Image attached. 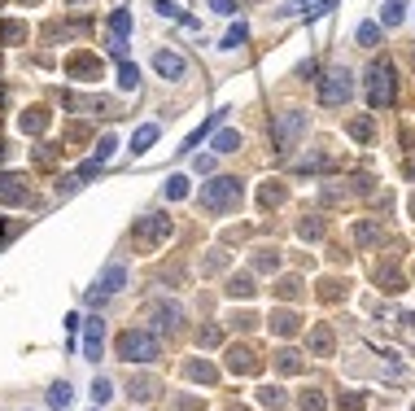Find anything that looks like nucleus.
Masks as SVG:
<instances>
[{"instance_id": "f257e3e1", "label": "nucleus", "mask_w": 415, "mask_h": 411, "mask_svg": "<svg viewBox=\"0 0 415 411\" xmlns=\"http://www.w3.org/2000/svg\"><path fill=\"white\" fill-rule=\"evenodd\" d=\"M241 202H245V188L236 175H219L202 188V210H210V215H232Z\"/></svg>"}, {"instance_id": "f03ea898", "label": "nucleus", "mask_w": 415, "mask_h": 411, "mask_svg": "<svg viewBox=\"0 0 415 411\" xmlns=\"http://www.w3.org/2000/svg\"><path fill=\"white\" fill-rule=\"evenodd\" d=\"M114 354L127 359V364H149V359L162 354V341L153 333H144V328H127V333H119V341H114Z\"/></svg>"}, {"instance_id": "7ed1b4c3", "label": "nucleus", "mask_w": 415, "mask_h": 411, "mask_svg": "<svg viewBox=\"0 0 415 411\" xmlns=\"http://www.w3.org/2000/svg\"><path fill=\"white\" fill-rule=\"evenodd\" d=\"M393 96H398V75H393V61H372V70H368V101L372 110H385L393 105Z\"/></svg>"}, {"instance_id": "20e7f679", "label": "nucleus", "mask_w": 415, "mask_h": 411, "mask_svg": "<svg viewBox=\"0 0 415 411\" xmlns=\"http://www.w3.org/2000/svg\"><path fill=\"white\" fill-rule=\"evenodd\" d=\"M175 232L171 215H144L131 223V245H140V250H158V245H166Z\"/></svg>"}, {"instance_id": "39448f33", "label": "nucleus", "mask_w": 415, "mask_h": 411, "mask_svg": "<svg viewBox=\"0 0 415 411\" xmlns=\"http://www.w3.org/2000/svg\"><path fill=\"white\" fill-rule=\"evenodd\" d=\"M302 136H306V114H302V110H285V114L271 123V144H276V154H293Z\"/></svg>"}, {"instance_id": "423d86ee", "label": "nucleus", "mask_w": 415, "mask_h": 411, "mask_svg": "<svg viewBox=\"0 0 415 411\" xmlns=\"http://www.w3.org/2000/svg\"><path fill=\"white\" fill-rule=\"evenodd\" d=\"M354 96V79H350V70L345 66H337V70H328L324 79H319V105H328V110H337V105H345Z\"/></svg>"}, {"instance_id": "0eeeda50", "label": "nucleus", "mask_w": 415, "mask_h": 411, "mask_svg": "<svg viewBox=\"0 0 415 411\" xmlns=\"http://www.w3.org/2000/svg\"><path fill=\"white\" fill-rule=\"evenodd\" d=\"M223 364H227L232 376H258V372H262V359L249 350V346H227V350H223Z\"/></svg>"}, {"instance_id": "6e6552de", "label": "nucleus", "mask_w": 415, "mask_h": 411, "mask_svg": "<svg viewBox=\"0 0 415 411\" xmlns=\"http://www.w3.org/2000/svg\"><path fill=\"white\" fill-rule=\"evenodd\" d=\"M66 75H70V79H83V84H92V79L105 75V61L96 57V53H70V57H66Z\"/></svg>"}, {"instance_id": "1a4fd4ad", "label": "nucleus", "mask_w": 415, "mask_h": 411, "mask_svg": "<svg viewBox=\"0 0 415 411\" xmlns=\"http://www.w3.org/2000/svg\"><path fill=\"white\" fill-rule=\"evenodd\" d=\"M27 197H31L27 175H13V171L0 175V206H27Z\"/></svg>"}, {"instance_id": "9d476101", "label": "nucleus", "mask_w": 415, "mask_h": 411, "mask_svg": "<svg viewBox=\"0 0 415 411\" xmlns=\"http://www.w3.org/2000/svg\"><path fill=\"white\" fill-rule=\"evenodd\" d=\"M123 285H127V267H123V262H110V267L96 276V285H92V302H96V298H110V293H119Z\"/></svg>"}, {"instance_id": "9b49d317", "label": "nucleus", "mask_w": 415, "mask_h": 411, "mask_svg": "<svg viewBox=\"0 0 415 411\" xmlns=\"http://www.w3.org/2000/svg\"><path fill=\"white\" fill-rule=\"evenodd\" d=\"M332 346H337V341H332V328H328V324H315V328H310V337H306V350H310L315 359H328V354H332Z\"/></svg>"}, {"instance_id": "f8f14e48", "label": "nucleus", "mask_w": 415, "mask_h": 411, "mask_svg": "<svg viewBox=\"0 0 415 411\" xmlns=\"http://www.w3.org/2000/svg\"><path fill=\"white\" fill-rule=\"evenodd\" d=\"M61 110H79V114H101V110H110V101H101V96H75V92H61Z\"/></svg>"}, {"instance_id": "ddd939ff", "label": "nucleus", "mask_w": 415, "mask_h": 411, "mask_svg": "<svg viewBox=\"0 0 415 411\" xmlns=\"http://www.w3.org/2000/svg\"><path fill=\"white\" fill-rule=\"evenodd\" d=\"M271 333L276 337H297V328H302V315L297 311H271Z\"/></svg>"}, {"instance_id": "4468645a", "label": "nucleus", "mask_w": 415, "mask_h": 411, "mask_svg": "<svg viewBox=\"0 0 415 411\" xmlns=\"http://www.w3.org/2000/svg\"><path fill=\"white\" fill-rule=\"evenodd\" d=\"M22 131H27V136H44V131H48V123H53V114H48L44 105H31L27 114H22Z\"/></svg>"}, {"instance_id": "2eb2a0df", "label": "nucleus", "mask_w": 415, "mask_h": 411, "mask_svg": "<svg viewBox=\"0 0 415 411\" xmlns=\"http://www.w3.org/2000/svg\"><path fill=\"white\" fill-rule=\"evenodd\" d=\"M184 376H188V381H202V385H214V381H219V368L206 364V359H188V364H184Z\"/></svg>"}, {"instance_id": "dca6fc26", "label": "nucleus", "mask_w": 415, "mask_h": 411, "mask_svg": "<svg viewBox=\"0 0 415 411\" xmlns=\"http://www.w3.org/2000/svg\"><path fill=\"white\" fill-rule=\"evenodd\" d=\"M153 70L162 79H179V75H184V57H179V53H158L153 57Z\"/></svg>"}, {"instance_id": "f3484780", "label": "nucleus", "mask_w": 415, "mask_h": 411, "mask_svg": "<svg viewBox=\"0 0 415 411\" xmlns=\"http://www.w3.org/2000/svg\"><path fill=\"white\" fill-rule=\"evenodd\" d=\"M223 293H227V298H232V302H236V298H241V302H245V298H254V293H258V289H254V276H249V271H241V276H232V281H227V289H223Z\"/></svg>"}, {"instance_id": "a211bd4d", "label": "nucleus", "mask_w": 415, "mask_h": 411, "mask_svg": "<svg viewBox=\"0 0 415 411\" xmlns=\"http://www.w3.org/2000/svg\"><path fill=\"white\" fill-rule=\"evenodd\" d=\"M149 315H153V324H158V328H175L179 320H184V311H179L175 302H158L153 311H149Z\"/></svg>"}, {"instance_id": "6ab92c4d", "label": "nucleus", "mask_w": 415, "mask_h": 411, "mask_svg": "<svg viewBox=\"0 0 415 411\" xmlns=\"http://www.w3.org/2000/svg\"><path fill=\"white\" fill-rule=\"evenodd\" d=\"M101 337H105V324L88 320V337H83V354L88 359H101Z\"/></svg>"}, {"instance_id": "aec40b11", "label": "nucleus", "mask_w": 415, "mask_h": 411, "mask_svg": "<svg viewBox=\"0 0 415 411\" xmlns=\"http://www.w3.org/2000/svg\"><path fill=\"white\" fill-rule=\"evenodd\" d=\"M210 149H214V154H236V149H241V131H236V127H223L219 136L210 140Z\"/></svg>"}, {"instance_id": "412c9836", "label": "nucleus", "mask_w": 415, "mask_h": 411, "mask_svg": "<svg viewBox=\"0 0 415 411\" xmlns=\"http://www.w3.org/2000/svg\"><path fill=\"white\" fill-rule=\"evenodd\" d=\"M254 271H280V250L276 245H262V250H254Z\"/></svg>"}, {"instance_id": "4be33fe9", "label": "nucleus", "mask_w": 415, "mask_h": 411, "mask_svg": "<svg viewBox=\"0 0 415 411\" xmlns=\"http://www.w3.org/2000/svg\"><path fill=\"white\" fill-rule=\"evenodd\" d=\"M27 22H13V18H0V40L5 44H27Z\"/></svg>"}, {"instance_id": "5701e85b", "label": "nucleus", "mask_w": 415, "mask_h": 411, "mask_svg": "<svg viewBox=\"0 0 415 411\" xmlns=\"http://www.w3.org/2000/svg\"><path fill=\"white\" fill-rule=\"evenodd\" d=\"M285 389H280V385H262L258 389V407H267V411H285Z\"/></svg>"}, {"instance_id": "b1692460", "label": "nucleus", "mask_w": 415, "mask_h": 411, "mask_svg": "<svg viewBox=\"0 0 415 411\" xmlns=\"http://www.w3.org/2000/svg\"><path fill=\"white\" fill-rule=\"evenodd\" d=\"M131 398H136V403L158 398V381H153V376H131Z\"/></svg>"}, {"instance_id": "393cba45", "label": "nucleus", "mask_w": 415, "mask_h": 411, "mask_svg": "<svg viewBox=\"0 0 415 411\" xmlns=\"http://www.w3.org/2000/svg\"><path fill=\"white\" fill-rule=\"evenodd\" d=\"M276 368L285 372V376H297V372L306 368V359L297 354V350H280V354H276Z\"/></svg>"}, {"instance_id": "a878e982", "label": "nucleus", "mask_w": 415, "mask_h": 411, "mask_svg": "<svg viewBox=\"0 0 415 411\" xmlns=\"http://www.w3.org/2000/svg\"><path fill=\"white\" fill-rule=\"evenodd\" d=\"M285 197H289V193H285V184H280V179H267V184L258 188V202H262V206H280Z\"/></svg>"}, {"instance_id": "bb28decb", "label": "nucleus", "mask_w": 415, "mask_h": 411, "mask_svg": "<svg viewBox=\"0 0 415 411\" xmlns=\"http://www.w3.org/2000/svg\"><path fill=\"white\" fill-rule=\"evenodd\" d=\"M271 293H276V298H285V302H293V298H302L306 289H302V281H297V276H285V281H276Z\"/></svg>"}, {"instance_id": "cd10ccee", "label": "nucleus", "mask_w": 415, "mask_h": 411, "mask_svg": "<svg viewBox=\"0 0 415 411\" xmlns=\"http://www.w3.org/2000/svg\"><path fill=\"white\" fill-rule=\"evenodd\" d=\"M153 140H158V127H153V123H144V127L136 131V136H131V154H144Z\"/></svg>"}, {"instance_id": "c85d7f7f", "label": "nucleus", "mask_w": 415, "mask_h": 411, "mask_svg": "<svg viewBox=\"0 0 415 411\" xmlns=\"http://www.w3.org/2000/svg\"><path fill=\"white\" fill-rule=\"evenodd\" d=\"M376 237H380V223H376V219H363V223H354V241H359V245H372Z\"/></svg>"}, {"instance_id": "c756f323", "label": "nucleus", "mask_w": 415, "mask_h": 411, "mask_svg": "<svg viewBox=\"0 0 415 411\" xmlns=\"http://www.w3.org/2000/svg\"><path fill=\"white\" fill-rule=\"evenodd\" d=\"M158 13H162V18H175V22H184V27H197V22L188 18V13L175 5V0H158Z\"/></svg>"}, {"instance_id": "7c9ffc66", "label": "nucleus", "mask_w": 415, "mask_h": 411, "mask_svg": "<svg viewBox=\"0 0 415 411\" xmlns=\"http://www.w3.org/2000/svg\"><path fill=\"white\" fill-rule=\"evenodd\" d=\"M110 31H114V40H123L127 31H131V13L127 9H114L110 13Z\"/></svg>"}, {"instance_id": "2f4dec72", "label": "nucleus", "mask_w": 415, "mask_h": 411, "mask_svg": "<svg viewBox=\"0 0 415 411\" xmlns=\"http://www.w3.org/2000/svg\"><path fill=\"white\" fill-rule=\"evenodd\" d=\"M297 237H302V241H319L324 237V223L315 219V215L310 219H297Z\"/></svg>"}, {"instance_id": "473e14b6", "label": "nucleus", "mask_w": 415, "mask_h": 411, "mask_svg": "<svg viewBox=\"0 0 415 411\" xmlns=\"http://www.w3.org/2000/svg\"><path fill=\"white\" fill-rule=\"evenodd\" d=\"M297 407H302V411H328V398H324L319 389H306L302 398H297Z\"/></svg>"}, {"instance_id": "72a5a7b5", "label": "nucleus", "mask_w": 415, "mask_h": 411, "mask_svg": "<svg viewBox=\"0 0 415 411\" xmlns=\"http://www.w3.org/2000/svg\"><path fill=\"white\" fill-rule=\"evenodd\" d=\"M48 407H57V411L70 407V385H66V381H57L53 389H48Z\"/></svg>"}, {"instance_id": "f704fd0d", "label": "nucleus", "mask_w": 415, "mask_h": 411, "mask_svg": "<svg viewBox=\"0 0 415 411\" xmlns=\"http://www.w3.org/2000/svg\"><path fill=\"white\" fill-rule=\"evenodd\" d=\"M166 197H171V202H184V197H188V179L171 175V179H166Z\"/></svg>"}, {"instance_id": "c9c22d12", "label": "nucleus", "mask_w": 415, "mask_h": 411, "mask_svg": "<svg viewBox=\"0 0 415 411\" xmlns=\"http://www.w3.org/2000/svg\"><path fill=\"white\" fill-rule=\"evenodd\" d=\"M110 398H114V385L105 381V376H96V381H92V403L101 407V403H110Z\"/></svg>"}, {"instance_id": "e433bc0d", "label": "nucleus", "mask_w": 415, "mask_h": 411, "mask_svg": "<svg viewBox=\"0 0 415 411\" xmlns=\"http://www.w3.org/2000/svg\"><path fill=\"white\" fill-rule=\"evenodd\" d=\"M359 44H363V48H376V44H380V27H376V22H363V27H359Z\"/></svg>"}, {"instance_id": "4c0bfd02", "label": "nucleus", "mask_w": 415, "mask_h": 411, "mask_svg": "<svg viewBox=\"0 0 415 411\" xmlns=\"http://www.w3.org/2000/svg\"><path fill=\"white\" fill-rule=\"evenodd\" d=\"M319 298H324V302L345 298V285H341V281H319Z\"/></svg>"}, {"instance_id": "58836bf2", "label": "nucleus", "mask_w": 415, "mask_h": 411, "mask_svg": "<svg viewBox=\"0 0 415 411\" xmlns=\"http://www.w3.org/2000/svg\"><path fill=\"white\" fill-rule=\"evenodd\" d=\"M219 123H223V114H210V123H202V131H193V136L184 140V149H197V144H202V136H206L210 127H219Z\"/></svg>"}, {"instance_id": "ea45409f", "label": "nucleus", "mask_w": 415, "mask_h": 411, "mask_svg": "<svg viewBox=\"0 0 415 411\" xmlns=\"http://www.w3.org/2000/svg\"><path fill=\"white\" fill-rule=\"evenodd\" d=\"M350 136H354V140H372V136H376L372 119H354V123H350Z\"/></svg>"}, {"instance_id": "a19ab883", "label": "nucleus", "mask_w": 415, "mask_h": 411, "mask_svg": "<svg viewBox=\"0 0 415 411\" xmlns=\"http://www.w3.org/2000/svg\"><path fill=\"white\" fill-rule=\"evenodd\" d=\"M245 40H249V27H245V22H236V27H232L227 36H223V48H236V44H245Z\"/></svg>"}, {"instance_id": "79ce46f5", "label": "nucleus", "mask_w": 415, "mask_h": 411, "mask_svg": "<svg viewBox=\"0 0 415 411\" xmlns=\"http://www.w3.org/2000/svg\"><path fill=\"white\" fill-rule=\"evenodd\" d=\"M119 84H123V88H136V84H140V70H136L131 61H123V66H119Z\"/></svg>"}, {"instance_id": "37998d69", "label": "nucleus", "mask_w": 415, "mask_h": 411, "mask_svg": "<svg viewBox=\"0 0 415 411\" xmlns=\"http://www.w3.org/2000/svg\"><path fill=\"white\" fill-rule=\"evenodd\" d=\"M363 407H368V394H345L337 403V411H363Z\"/></svg>"}, {"instance_id": "c03bdc74", "label": "nucleus", "mask_w": 415, "mask_h": 411, "mask_svg": "<svg viewBox=\"0 0 415 411\" xmlns=\"http://www.w3.org/2000/svg\"><path fill=\"white\" fill-rule=\"evenodd\" d=\"M114 149H119V140H114V136H101V144H96V154H92V158H96V162H110V158H114Z\"/></svg>"}, {"instance_id": "a18cd8bd", "label": "nucleus", "mask_w": 415, "mask_h": 411, "mask_svg": "<svg viewBox=\"0 0 415 411\" xmlns=\"http://www.w3.org/2000/svg\"><path fill=\"white\" fill-rule=\"evenodd\" d=\"M227 267V254L223 250H214L210 258H206V267H202V276H214V271H223Z\"/></svg>"}, {"instance_id": "49530a36", "label": "nucleus", "mask_w": 415, "mask_h": 411, "mask_svg": "<svg viewBox=\"0 0 415 411\" xmlns=\"http://www.w3.org/2000/svg\"><path fill=\"white\" fill-rule=\"evenodd\" d=\"M376 281H380V285H389V289H402V276H398L393 267H376Z\"/></svg>"}, {"instance_id": "de8ad7c7", "label": "nucleus", "mask_w": 415, "mask_h": 411, "mask_svg": "<svg viewBox=\"0 0 415 411\" xmlns=\"http://www.w3.org/2000/svg\"><path fill=\"white\" fill-rule=\"evenodd\" d=\"M402 22V0H385V27Z\"/></svg>"}, {"instance_id": "09e8293b", "label": "nucleus", "mask_w": 415, "mask_h": 411, "mask_svg": "<svg viewBox=\"0 0 415 411\" xmlns=\"http://www.w3.org/2000/svg\"><path fill=\"white\" fill-rule=\"evenodd\" d=\"M219 341H223V333H219V328H202V333H197V346H219Z\"/></svg>"}, {"instance_id": "8fccbe9b", "label": "nucleus", "mask_w": 415, "mask_h": 411, "mask_svg": "<svg viewBox=\"0 0 415 411\" xmlns=\"http://www.w3.org/2000/svg\"><path fill=\"white\" fill-rule=\"evenodd\" d=\"M227 324H232V328H241V333H249V328H258V320L249 315V311H241V315H232Z\"/></svg>"}, {"instance_id": "3c124183", "label": "nucleus", "mask_w": 415, "mask_h": 411, "mask_svg": "<svg viewBox=\"0 0 415 411\" xmlns=\"http://www.w3.org/2000/svg\"><path fill=\"white\" fill-rule=\"evenodd\" d=\"M214 13H236V0H210Z\"/></svg>"}, {"instance_id": "603ef678", "label": "nucleus", "mask_w": 415, "mask_h": 411, "mask_svg": "<svg viewBox=\"0 0 415 411\" xmlns=\"http://www.w3.org/2000/svg\"><path fill=\"white\" fill-rule=\"evenodd\" d=\"M193 167H197V175H206V171H214V158H197Z\"/></svg>"}, {"instance_id": "864d4df0", "label": "nucleus", "mask_w": 415, "mask_h": 411, "mask_svg": "<svg viewBox=\"0 0 415 411\" xmlns=\"http://www.w3.org/2000/svg\"><path fill=\"white\" fill-rule=\"evenodd\" d=\"M407 175H411V179H415V162H407Z\"/></svg>"}, {"instance_id": "5fc2aeb1", "label": "nucleus", "mask_w": 415, "mask_h": 411, "mask_svg": "<svg viewBox=\"0 0 415 411\" xmlns=\"http://www.w3.org/2000/svg\"><path fill=\"white\" fill-rule=\"evenodd\" d=\"M227 411H249V407H236V403H232V407H227Z\"/></svg>"}, {"instance_id": "6e6d98bb", "label": "nucleus", "mask_w": 415, "mask_h": 411, "mask_svg": "<svg viewBox=\"0 0 415 411\" xmlns=\"http://www.w3.org/2000/svg\"><path fill=\"white\" fill-rule=\"evenodd\" d=\"M411 219H415V197H411Z\"/></svg>"}, {"instance_id": "4d7b16f0", "label": "nucleus", "mask_w": 415, "mask_h": 411, "mask_svg": "<svg viewBox=\"0 0 415 411\" xmlns=\"http://www.w3.org/2000/svg\"><path fill=\"white\" fill-rule=\"evenodd\" d=\"M0 237H5V219H0Z\"/></svg>"}, {"instance_id": "13d9d810", "label": "nucleus", "mask_w": 415, "mask_h": 411, "mask_svg": "<svg viewBox=\"0 0 415 411\" xmlns=\"http://www.w3.org/2000/svg\"><path fill=\"white\" fill-rule=\"evenodd\" d=\"M27 5H40V0H27Z\"/></svg>"}, {"instance_id": "bf43d9fd", "label": "nucleus", "mask_w": 415, "mask_h": 411, "mask_svg": "<svg viewBox=\"0 0 415 411\" xmlns=\"http://www.w3.org/2000/svg\"><path fill=\"white\" fill-rule=\"evenodd\" d=\"M297 5H306V0H297Z\"/></svg>"}, {"instance_id": "052dcab7", "label": "nucleus", "mask_w": 415, "mask_h": 411, "mask_svg": "<svg viewBox=\"0 0 415 411\" xmlns=\"http://www.w3.org/2000/svg\"><path fill=\"white\" fill-rule=\"evenodd\" d=\"M92 411H96V407H92Z\"/></svg>"}]
</instances>
